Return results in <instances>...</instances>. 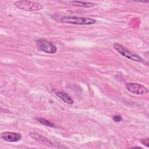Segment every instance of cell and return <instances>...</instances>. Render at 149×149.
Here are the masks:
<instances>
[{
    "instance_id": "277c9868",
    "label": "cell",
    "mask_w": 149,
    "mask_h": 149,
    "mask_svg": "<svg viewBox=\"0 0 149 149\" xmlns=\"http://www.w3.org/2000/svg\"><path fill=\"white\" fill-rule=\"evenodd\" d=\"M113 47L118 53H119L122 56L127 58V59L136 62H141L142 61V58L140 56L134 53H132L120 44L115 43L113 44Z\"/></svg>"
},
{
    "instance_id": "5b68a950",
    "label": "cell",
    "mask_w": 149,
    "mask_h": 149,
    "mask_svg": "<svg viewBox=\"0 0 149 149\" xmlns=\"http://www.w3.org/2000/svg\"><path fill=\"white\" fill-rule=\"evenodd\" d=\"M126 87L130 93L136 95H143L148 92L145 86L136 83H127L126 84Z\"/></svg>"
},
{
    "instance_id": "7a4b0ae2",
    "label": "cell",
    "mask_w": 149,
    "mask_h": 149,
    "mask_svg": "<svg viewBox=\"0 0 149 149\" xmlns=\"http://www.w3.org/2000/svg\"><path fill=\"white\" fill-rule=\"evenodd\" d=\"M14 5L16 8L26 11H38L42 9L40 3L30 1H18Z\"/></svg>"
},
{
    "instance_id": "9c48e42d",
    "label": "cell",
    "mask_w": 149,
    "mask_h": 149,
    "mask_svg": "<svg viewBox=\"0 0 149 149\" xmlns=\"http://www.w3.org/2000/svg\"><path fill=\"white\" fill-rule=\"evenodd\" d=\"M55 94L65 102H66L68 104H73V99L67 93H66L63 91H56V92H55Z\"/></svg>"
},
{
    "instance_id": "8992f818",
    "label": "cell",
    "mask_w": 149,
    "mask_h": 149,
    "mask_svg": "<svg viewBox=\"0 0 149 149\" xmlns=\"http://www.w3.org/2000/svg\"><path fill=\"white\" fill-rule=\"evenodd\" d=\"M1 140L7 142H17L21 140L22 135L20 133L12 132H3L1 133Z\"/></svg>"
},
{
    "instance_id": "ba28073f",
    "label": "cell",
    "mask_w": 149,
    "mask_h": 149,
    "mask_svg": "<svg viewBox=\"0 0 149 149\" xmlns=\"http://www.w3.org/2000/svg\"><path fill=\"white\" fill-rule=\"evenodd\" d=\"M69 5L74 6H79V7H84L87 8H93L95 6H97L98 4L91 2H83V1H70Z\"/></svg>"
},
{
    "instance_id": "7c38bea8",
    "label": "cell",
    "mask_w": 149,
    "mask_h": 149,
    "mask_svg": "<svg viewBox=\"0 0 149 149\" xmlns=\"http://www.w3.org/2000/svg\"><path fill=\"white\" fill-rule=\"evenodd\" d=\"M141 143L144 145L145 146H146L147 147H148V138L145 139H143L141 141Z\"/></svg>"
},
{
    "instance_id": "8fae6325",
    "label": "cell",
    "mask_w": 149,
    "mask_h": 149,
    "mask_svg": "<svg viewBox=\"0 0 149 149\" xmlns=\"http://www.w3.org/2000/svg\"><path fill=\"white\" fill-rule=\"evenodd\" d=\"M122 119L121 116L120 115H115L113 116V120L116 122H119Z\"/></svg>"
},
{
    "instance_id": "6da1fadb",
    "label": "cell",
    "mask_w": 149,
    "mask_h": 149,
    "mask_svg": "<svg viewBox=\"0 0 149 149\" xmlns=\"http://www.w3.org/2000/svg\"><path fill=\"white\" fill-rule=\"evenodd\" d=\"M61 20L64 23L76 25H90L97 22L94 19L79 16H63Z\"/></svg>"
},
{
    "instance_id": "3957f363",
    "label": "cell",
    "mask_w": 149,
    "mask_h": 149,
    "mask_svg": "<svg viewBox=\"0 0 149 149\" xmlns=\"http://www.w3.org/2000/svg\"><path fill=\"white\" fill-rule=\"evenodd\" d=\"M37 47L41 51L49 54H55L57 51V47L52 42L45 38H39L36 41Z\"/></svg>"
},
{
    "instance_id": "30bf717a",
    "label": "cell",
    "mask_w": 149,
    "mask_h": 149,
    "mask_svg": "<svg viewBox=\"0 0 149 149\" xmlns=\"http://www.w3.org/2000/svg\"><path fill=\"white\" fill-rule=\"evenodd\" d=\"M36 119H37V120L39 123H40L42 125H44L45 126L51 127H55V125L53 123L51 122L50 121H49V120H47L45 119H44V118H37Z\"/></svg>"
},
{
    "instance_id": "52a82bcc",
    "label": "cell",
    "mask_w": 149,
    "mask_h": 149,
    "mask_svg": "<svg viewBox=\"0 0 149 149\" xmlns=\"http://www.w3.org/2000/svg\"><path fill=\"white\" fill-rule=\"evenodd\" d=\"M29 136L32 139L34 140L35 141H37L38 143H39L41 144H42L44 146H48V147H52L53 145L51 141V140L47 138L46 137H45L38 133L30 132L29 133Z\"/></svg>"
},
{
    "instance_id": "4fadbf2b",
    "label": "cell",
    "mask_w": 149,
    "mask_h": 149,
    "mask_svg": "<svg viewBox=\"0 0 149 149\" xmlns=\"http://www.w3.org/2000/svg\"><path fill=\"white\" fill-rule=\"evenodd\" d=\"M1 111L2 112H3V113H11L10 111H9V109H6V108H3V107H1Z\"/></svg>"
}]
</instances>
